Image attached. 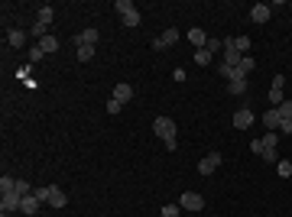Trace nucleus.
Returning a JSON list of instances; mask_svg holds the SVG:
<instances>
[{
	"label": "nucleus",
	"mask_w": 292,
	"mask_h": 217,
	"mask_svg": "<svg viewBox=\"0 0 292 217\" xmlns=\"http://www.w3.org/2000/svg\"><path fill=\"white\" fill-rule=\"evenodd\" d=\"M153 133H156L159 140L172 143L175 136H179V127H175V120H172V117H156V120H153Z\"/></svg>",
	"instance_id": "f257e3e1"
},
{
	"label": "nucleus",
	"mask_w": 292,
	"mask_h": 217,
	"mask_svg": "<svg viewBox=\"0 0 292 217\" xmlns=\"http://www.w3.org/2000/svg\"><path fill=\"white\" fill-rule=\"evenodd\" d=\"M20 204H23V195H20V191H7V195H0V211H3V214L20 211Z\"/></svg>",
	"instance_id": "f03ea898"
},
{
	"label": "nucleus",
	"mask_w": 292,
	"mask_h": 217,
	"mask_svg": "<svg viewBox=\"0 0 292 217\" xmlns=\"http://www.w3.org/2000/svg\"><path fill=\"white\" fill-rule=\"evenodd\" d=\"M179 207H182V211H201V207H205V198L198 195V191H185V195L179 198Z\"/></svg>",
	"instance_id": "7ed1b4c3"
},
{
	"label": "nucleus",
	"mask_w": 292,
	"mask_h": 217,
	"mask_svg": "<svg viewBox=\"0 0 292 217\" xmlns=\"http://www.w3.org/2000/svg\"><path fill=\"white\" fill-rule=\"evenodd\" d=\"M179 39H182V33H179L175 26H169V29H166V33H162L159 39L153 43V49H169V45H175V43H179Z\"/></svg>",
	"instance_id": "20e7f679"
},
{
	"label": "nucleus",
	"mask_w": 292,
	"mask_h": 217,
	"mask_svg": "<svg viewBox=\"0 0 292 217\" xmlns=\"http://www.w3.org/2000/svg\"><path fill=\"white\" fill-rule=\"evenodd\" d=\"M221 165V152H211V156H205L201 162H198V175H211Z\"/></svg>",
	"instance_id": "39448f33"
},
{
	"label": "nucleus",
	"mask_w": 292,
	"mask_h": 217,
	"mask_svg": "<svg viewBox=\"0 0 292 217\" xmlns=\"http://www.w3.org/2000/svg\"><path fill=\"white\" fill-rule=\"evenodd\" d=\"M270 16H273L270 3H253V7H250V20H253V23H266Z\"/></svg>",
	"instance_id": "423d86ee"
},
{
	"label": "nucleus",
	"mask_w": 292,
	"mask_h": 217,
	"mask_svg": "<svg viewBox=\"0 0 292 217\" xmlns=\"http://www.w3.org/2000/svg\"><path fill=\"white\" fill-rule=\"evenodd\" d=\"M234 127H237V130H250V127H253V110L240 107L237 114H234Z\"/></svg>",
	"instance_id": "0eeeda50"
},
{
	"label": "nucleus",
	"mask_w": 292,
	"mask_h": 217,
	"mask_svg": "<svg viewBox=\"0 0 292 217\" xmlns=\"http://www.w3.org/2000/svg\"><path fill=\"white\" fill-rule=\"evenodd\" d=\"M110 98L120 101V104H130V101H133V87H130L127 81H120V85L114 87V94H110Z\"/></svg>",
	"instance_id": "6e6552de"
},
{
	"label": "nucleus",
	"mask_w": 292,
	"mask_h": 217,
	"mask_svg": "<svg viewBox=\"0 0 292 217\" xmlns=\"http://www.w3.org/2000/svg\"><path fill=\"white\" fill-rule=\"evenodd\" d=\"M39 207H43V201H39V198H36V195H26V198H23V204H20V214L32 217Z\"/></svg>",
	"instance_id": "1a4fd4ad"
},
{
	"label": "nucleus",
	"mask_w": 292,
	"mask_h": 217,
	"mask_svg": "<svg viewBox=\"0 0 292 217\" xmlns=\"http://www.w3.org/2000/svg\"><path fill=\"white\" fill-rule=\"evenodd\" d=\"M208 39H211V36H208L205 29H198V26H195V29H188V43H192L195 49H205Z\"/></svg>",
	"instance_id": "9d476101"
},
{
	"label": "nucleus",
	"mask_w": 292,
	"mask_h": 217,
	"mask_svg": "<svg viewBox=\"0 0 292 217\" xmlns=\"http://www.w3.org/2000/svg\"><path fill=\"white\" fill-rule=\"evenodd\" d=\"M263 127L273 130V133H279V110H276V107H270L266 114H263Z\"/></svg>",
	"instance_id": "9b49d317"
},
{
	"label": "nucleus",
	"mask_w": 292,
	"mask_h": 217,
	"mask_svg": "<svg viewBox=\"0 0 292 217\" xmlns=\"http://www.w3.org/2000/svg\"><path fill=\"white\" fill-rule=\"evenodd\" d=\"M26 36H30V33H23V29H10V33H7L10 49H23V45H26Z\"/></svg>",
	"instance_id": "f8f14e48"
},
{
	"label": "nucleus",
	"mask_w": 292,
	"mask_h": 217,
	"mask_svg": "<svg viewBox=\"0 0 292 217\" xmlns=\"http://www.w3.org/2000/svg\"><path fill=\"white\" fill-rule=\"evenodd\" d=\"M97 36H101L97 29H81V33L75 36V43H78V45H94V43H97Z\"/></svg>",
	"instance_id": "ddd939ff"
},
{
	"label": "nucleus",
	"mask_w": 292,
	"mask_h": 217,
	"mask_svg": "<svg viewBox=\"0 0 292 217\" xmlns=\"http://www.w3.org/2000/svg\"><path fill=\"white\" fill-rule=\"evenodd\" d=\"M49 204H52V207H65V204H68V195H65L62 188H55V185H52V198H49Z\"/></svg>",
	"instance_id": "4468645a"
},
{
	"label": "nucleus",
	"mask_w": 292,
	"mask_h": 217,
	"mask_svg": "<svg viewBox=\"0 0 292 217\" xmlns=\"http://www.w3.org/2000/svg\"><path fill=\"white\" fill-rule=\"evenodd\" d=\"M36 45H39L46 55H49V52H59V39H55V36H46V39H39Z\"/></svg>",
	"instance_id": "2eb2a0df"
},
{
	"label": "nucleus",
	"mask_w": 292,
	"mask_h": 217,
	"mask_svg": "<svg viewBox=\"0 0 292 217\" xmlns=\"http://www.w3.org/2000/svg\"><path fill=\"white\" fill-rule=\"evenodd\" d=\"M253 68H257V58H253V55H244V58H240V65H237V72H240V75H250Z\"/></svg>",
	"instance_id": "dca6fc26"
},
{
	"label": "nucleus",
	"mask_w": 292,
	"mask_h": 217,
	"mask_svg": "<svg viewBox=\"0 0 292 217\" xmlns=\"http://www.w3.org/2000/svg\"><path fill=\"white\" fill-rule=\"evenodd\" d=\"M211 58H215V55L208 52V49H195V65L205 68V65H211Z\"/></svg>",
	"instance_id": "f3484780"
},
{
	"label": "nucleus",
	"mask_w": 292,
	"mask_h": 217,
	"mask_svg": "<svg viewBox=\"0 0 292 217\" xmlns=\"http://www.w3.org/2000/svg\"><path fill=\"white\" fill-rule=\"evenodd\" d=\"M52 7H49V3H43V7H39V16H36V23H46V26H49V23H52Z\"/></svg>",
	"instance_id": "a211bd4d"
},
{
	"label": "nucleus",
	"mask_w": 292,
	"mask_h": 217,
	"mask_svg": "<svg viewBox=\"0 0 292 217\" xmlns=\"http://www.w3.org/2000/svg\"><path fill=\"white\" fill-rule=\"evenodd\" d=\"M234 49H237L240 55H250V39L247 36H234Z\"/></svg>",
	"instance_id": "6ab92c4d"
},
{
	"label": "nucleus",
	"mask_w": 292,
	"mask_h": 217,
	"mask_svg": "<svg viewBox=\"0 0 292 217\" xmlns=\"http://www.w3.org/2000/svg\"><path fill=\"white\" fill-rule=\"evenodd\" d=\"M247 78H240V81H231V85H227V91H231V94H247Z\"/></svg>",
	"instance_id": "aec40b11"
},
{
	"label": "nucleus",
	"mask_w": 292,
	"mask_h": 217,
	"mask_svg": "<svg viewBox=\"0 0 292 217\" xmlns=\"http://www.w3.org/2000/svg\"><path fill=\"white\" fill-rule=\"evenodd\" d=\"M276 143H279V133H273V130L263 133V149H276Z\"/></svg>",
	"instance_id": "412c9836"
},
{
	"label": "nucleus",
	"mask_w": 292,
	"mask_h": 217,
	"mask_svg": "<svg viewBox=\"0 0 292 217\" xmlns=\"http://www.w3.org/2000/svg\"><path fill=\"white\" fill-rule=\"evenodd\" d=\"M120 23H123L127 29H133V26H140V10H133V13H127V16H120Z\"/></svg>",
	"instance_id": "4be33fe9"
},
{
	"label": "nucleus",
	"mask_w": 292,
	"mask_h": 217,
	"mask_svg": "<svg viewBox=\"0 0 292 217\" xmlns=\"http://www.w3.org/2000/svg\"><path fill=\"white\" fill-rule=\"evenodd\" d=\"M7 191H16V178H10V175L0 178V195H7Z\"/></svg>",
	"instance_id": "5701e85b"
},
{
	"label": "nucleus",
	"mask_w": 292,
	"mask_h": 217,
	"mask_svg": "<svg viewBox=\"0 0 292 217\" xmlns=\"http://www.w3.org/2000/svg\"><path fill=\"white\" fill-rule=\"evenodd\" d=\"M94 58V45H78V62H91Z\"/></svg>",
	"instance_id": "b1692460"
},
{
	"label": "nucleus",
	"mask_w": 292,
	"mask_h": 217,
	"mask_svg": "<svg viewBox=\"0 0 292 217\" xmlns=\"http://www.w3.org/2000/svg\"><path fill=\"white\" fill-rule=\"evenodd\" d=\"M114 10H117L120 16H127V13H133V10H137V7H133L130 0H117V3H114Z\"/></svg>",
	"instance_id": "393cba45"
},
{
	"label": "nucleus",
	"mask_w": 292,
	"mask_h": 217,
	"mask_svg": "<svg viewBox=\"0 0 292 217\" xmlns=\"http://www.w3.org/2000/svg\"><path fill=\"white\" fill-rule=\"evenodd\" d=\"M205 49H208V52H211V55H217V52H224V43L211 36V39H208V45H205Z\"/></svg>",
	"instance_id": "a878e982"
},
{
	"label": "nucleus",
	"mask_w": 292,
	"mask_h": 217,
	"mask_svg": "<svg viewBox=\"0 0 292 217\" xmlns=\"http://www.w3.org/2000/svg\"><path fill=\"white\" fill-rule=\"evenodd\" d=\"M36 198H39L43 204H49V198H52V185H46V188H36Z\"/></svg>",
	"instance_id": "bb28decb"
},
{
	"label": "nucleus",
	"mask_w": 292,
	"mask_h": 217,
	"mask_svg": "<svg viewBox=\"0 0 292 217\" xmlns=\"http://www.w3.org/2000/svg\"><path fill=\"white\" fill-rule=\"evenodd\" d=\"M276 165H279V169H276V172H279V178H289V175H292V162H286V159H279V162H276Z\"/></svg>",
	"instance_id": "cd10ccee"
},
{
	"label": "nucleus",
	"mask_w": 292,
	"mask_h": 217,
	"mask_svg": "<svg viewBox=\"0 0 292 217\" xmlns=\"http://www.w3.org/2000/svg\"><path fill=\"white\" fill-rule=\"evenodd\" d=\"M270 101H273V107H279L282 101H286L282 98V87H270Z\"/></svg>",
	"instance_id": "c85d7f7f"
},
{
	"label": "nucleus",
	"mask_w": 292,
	"mask_h": 217,
	"mask_svg": "<svg viewBox=\"0 0 292 217\" xmlns=\"http://www.w3.org/2000/svg\"><path fill=\"white\" fill-rule=\"evenodd\" d=\"M276 110H279V120L292 117V101H282V104H279V107H276Z\"/></svg>",
	"instance_id": "c756f323"
},
{
	"label": "nucleus",
	"mask_w": 292,
	"mask_h": 217,
	"mask_svg": "<svg viewBox=\"0 0 292 217\" xmlns=\"http://www.w3.org/2000/svg\"><path fill=\"white\" fill-rule=\"evenodd\" d=\"M16 191H20L23 198H26V195H36V191L30 188V182H23V178H16Z\"/></svg>",
	"instance_id": "7c9ffc66"
},
{
	"label": "nucleus",
	"mask_w": 292,
	"mask_h": 217,
	"mask_svg": "<svg viewBox=\"0 0 292 217\" xmlns=\"http://www.w3.org/2000/svg\"><path fill=\"white\" fill-rule=\"evenodd\" d=\"M179 214H182V207L179 204H166L162 207V217H179Z\"/></svg>",
	"instance_id": "2f4dec72"
},
{
	"label": "nucleus",
	"mask_w": 292,
	"mask_h": 217,
	"mask_svg": "<svg viewBox=\"0 0 292 217\" xmlns=\"http://www.w3.org/2000/svg\"><path fill=\"white\" fill-rule=\"evenodd\" d=\"M279 133H282V136H292V117L279 120Z\"/></svg>",
	"instance_id": "473e14b6"
},
{
	"label": "nucleus",
	"mask_w": 292,
	"mask_h": 217,
	"mask_svg": "<svg viewBox=\"0 0 292 217\" xmlns=\"http://www.w3.org/2000/svg\"><path fill=\"white\" fill-rule=\"evenodd\" d=\"M120 110H123V104H120V101H114V98H110V101H108V114H120Z\"/></svg>",
	"instance_id": "72a5a7b5"
},
{
	"label": "nucleus",
	"mask_w": 292,
	"mask_h": 217,
	"mask_svg": "<svg viewBox=\"0 0 292 217\" xmlns=\"http://www.w3.org/2000/svg\"><path fill=\"white\" fill-rule=\"evenodd\" d=\"M263 159H266V162H279V152L276 149H263Z\"/></svg>",
	"instance_id": "f704fd0d"
},
{
	"label": "nucleus",
	"mask_w": 292,
	"mask_h": 217,
	"mask_svg": "<svg viewBox=\"0 0 292 217\" xmlns=\"http://www.w3.org/2000/svg\"><path fill=\"white\" fill-rule=\"evenodd\" d=\"M43 49H39V45H32V52H30V62H39V58H43Z\"/></svg>",
	"instance_id": "c9c22d12"
},
{
	"label": "nucleus",
	"mask_w": 292,
	"mask_h": 217,
	"mask_svg": "<svg viewBox=\"0 0 292 217\" xmlns=\"http://www.w3.org/2000/svg\"><path fill=\"white\" fill-rule=\"evenodd\" d=\"M250 149L257 152V156H263V140H253V143H250Z\"/></svg>",
	"instance_id": "e433bc0d"
},
{
	"label": "nucleus",
	"mask_w": 292,
	"mask_h": 217,
	"mask_svg": "<svg viewBox=\"0 0 292 217\" xmlns=\"http://www.w3.org/2000/svg\"><path fill=\"white\" fill-rule=\"evenodd\" d=\"M0 217H10V214H3V211H0Z\"/></svg>",
	"instance_id": "4c0bfd02"
}]
</instances>
